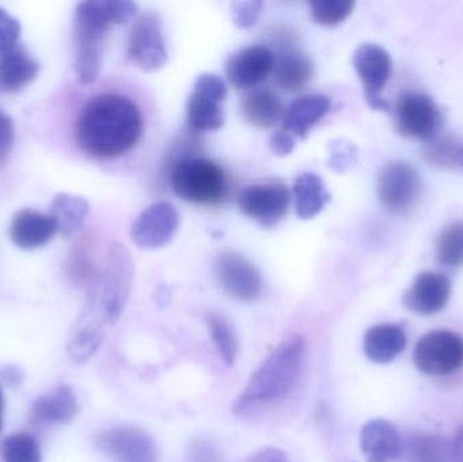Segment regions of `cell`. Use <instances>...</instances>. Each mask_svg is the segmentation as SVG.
<instances>
[{"instance_id":"28","label":"cell","mask_w":463,"mask_h":462,"mask_svg":"<svg viewBox=\"0 0 463 462\" xmlns=\"http://www.w3.org/2000/svg\"><path fill=\"white\" fill-rule=\"evenodd\" d=\"M187 124L197 132H213L224 125L222 102L193 90L187 100Z\"/></svg>"},{"instance_id":"10","label":"cell","mask_w":463,"mask_h":462,"mask_svg":"<svg viewBox=\"0 0 463 462\" xmlns=\"http://www.w3.org/2000/svg\"><path fill=\"white\" fill-rule=\"evenodd\" d=\"M353 62L364 84V98L370 108L388 111L389 103L381 92L385 89L393 71L391 54L383 46L364 43L354 53Z\"/></svg>"},{"instance_id":"18","label":"cell","mask_w":463,"mask_h":462,"mask_svg":"<svg viewBox=\"0 0 463 462\" xmlns=\"http://www.w3.org/2000/svg\"><path fill=\"white\" fill-rule=\"evenodd\" d=\"M275 80L278 86L296 92L305 89L312 80L315 67L312 60L293 43L286 42L274 54Z\"/></svg>"},{"instance_id":"6","label":"cell","mask_w":463,"mask_h":462,"mask_svg":"<svg viewBox=\"0 0 463 462\" xmlns=\"http://www.w3.org/2000/svg\"><path fill=\"white\" fill-rule=\"evenodd\" d=\"M413 363L421 373L449 376L463 365V338L449 330H435L419 339Z\"/></svg>"},{"instance_id":"43","label":"cell","mask_w":463,"mask_h":462,"mask_svg":"<svg viewBox=\"0 0 463 462\" xmlns=\"http://www.w3.org/2000/svg\"><path fill=\"white\" fill-rule=\"evenodd\" d=\"M0 377L7 385H18L22 382V373L15 366H5L0 372Z\"/></svg>"},{"instance_id":"21","label":"cell","mask_w":463,"mask_h":462,"mask_svg":"<svg viewBox=\"0 0 463 462\" xmlns=\"http://www.w3.org/2000/svg\"><path fill=\"white\" fill-rule=\"evenodd\" d=\"M40 73V62L24 48L0 53V94H13L32 83Z\"/></svg>"},{"instance_id":"3","label":"cell","mask_w":463,"mask_h":462,"mask_svg":"<svg viewBox=\"0 0 463 462\" xmlns=\"http://www.w3.org/2000/svg\"><path fill=\"white\" fill-rule=\"evenodd\" d=\"M307 344L299 335L283 339L277 349L253 372L233 404L236 415H247L259 407L277 403L296 390L304 369Z\"/></svg>"},{"instance_id":"19","label":"cell","mask_w":463,"mask_h":462,"mask_svg":"<svg viewBox=\"0 0 463 462\" xmlns=\"http://www.w3.org/2000/svg\"><path fill=\"white\" fill-rule=\"evenodd\" d=\"M56 232V224L49 214L40 213L32 209L18 212L8 230L13 243L24 250L45 246Z\"/></svg>"},{"instance_id":"40","label":"cell","mask_w":463,"mask_h":462,"mask_svg":"<svg viewBox=\"0 0 463 462\" xmlns=\"http://www.w3.org/2000/svg\"><path fill=\"white\" fill-rule=\"evenodd\" d=\"M14 143V125L10 117L0 108V165L5 162Z\"/></svg>"},{"instance_id":"8","label":"cell","mask_w":463,"mask_h":462,"mask_svg":"<svg viewBox=\"0 0 463 462\" xmlns=\"http://www.w3.org/2000/svg\"><path fill=\"white\" fill-rule=\"evenodd\" d=\"M127 53L130 61L146 72L165 67L168 61L167 43L157 14H144L135 22L128 37Z\"/></svg>"},{"instance_id":"11","label":"cell","mask_w":463,"mask_h":462,"mask_svg":"<svg viewBox=\"0 0 463 462\" xmlns=\"http://www.w3.org/2000/svg\"><path fill=\"white\" fill-rule=\"evenodd\" d=\"M237 203L245 216L260 222L264 227H272L288 212L290 193L282 182H263L241 190Z\"/></svg>"},{"instance_id":"46","label":"cell","mask_w":463,"mask_h":462,"mask_svg":"<svg viewBox=\"0 0 463 462\" xmlns=\"http://www.w3.org/2000/svg\"><path fill=\"white\" fill-rule=\"evenodd\" d=\"M3 426V412H0V431H2Z\"/></svg>"},{"instance_id":"31","label":"cell","mask_w":463,"mask_h":462,"mask_svg":"<svg viewBox=\"0 0 463 462\" xmlns=\"http://www.w3.org/2000/svg\"><path fill=\"white\" fill-rule=\"evenodd\" d=\"M438 260L449 268L463 266V220L451 222L438 239Z\"/></svg>"},{"instance_id":"32","label":"cell","mask_w":463,"mask_h":462,"mask_svg":"<svg viewBox=\"0 0 463 462\" xmlns=\"http://www.w3.org/2000/svg\"><path fill=\"white\" fill-rule=\"evenodd\" d=\"M424 156L430 165L443 168H454L462 165L463 146L456 138L440 137L427 141Z\"/></svg>"},{"instance_id":"13","label":"cell","mask_w":463,"mask_h":462,"mask_svg":"<svg viewBox=\"0 0 463 462\" xmlns=\"http://www.w3.org/2000/svg\"><path fill=\"white\" fill-rule=\"evenodd\" d=\"M179 228V213L167 201L152 203L144 209L133 222L130 236L141 249L156 250L165 247Z\"/></svg>"},{"instance_id":"37","label":"cell","mask_w":463,"mask_h":462,"mask_svg":"<svg viewBox=\"0 0 463 462\" xmlns=\"http://www.w3.org/2000/svg\"><path fill=\"white\" fill-rule=\"evenodd\" d=\"M19 35H21L19 22L5 8L0 7V53L15 48Z\"/></svg>"},{"instance_id":"47","label":"cell","mask_w":463,"mask_h":462,"mask_svg":"<svg viewBox=\"0 0 463 462\" xmlns=\"http://www.w3.org/2000/svg\"><path fill=\"white\" fill-rule=\"evenodd\" d=\"M462 165H463V156H462Z\"/></svg>"},{"instance_id":"34","label":"cell","mask_w":463,"mask_h":462,"mask_svg":"<svg viewBox=\"0 0 463 462\" xmlns=\"http://www.w3.org/2000/svg\"><path fill=\"white\" fill-rule=\"evenodd\" d=\"M355 7L353 0H313L310 11L316 24L321 26H336L348 18Z\"/></svg>"},{"instance_id":"14","label":"cell","mask_w":463,"mask_h":462,"mask_svg":"<svg viewBox=\"0 0 463 462\" xmlns=\"http://www.w3.org/2000/svg\"><path fill=\"white\" fill-rule=\"evenodd\" d=\"M97 447L114 462H157V449L148 433L137 428L103 431Z\"/></svg>"},{"instance_id":"39","label":"cell","mask_w":463,"mask_h":462,"mask_svg":"<svg viewBox=\"0 0 463 462\" xmlns=\"http://www.w3.org/2000/svg\"><path fill=\"white\" fill-rule=\"evenodd\" d=\"M189 461L220 462L222 455H220L219 448L213 442L206 438H197L190 442Z\"/></svg>"},{"instance_id":"5","label":"cell","mask_w":463,"mask_h":462,"mask_svg":"<svg viewBox=\"0 0 463 462\" xmlns=\"http://www.w3.org/2000/svg\"><path fill=\"white\" fill-rule=\"evenodd\" d=\"M170 182L178 197L198 205L222 203L228 192L224 170L203 157L179 160L171 171Z\"/></svg>"},{"instance_id":"26","label":"cell","mask_w":463,"mask_h":462,"mask_svg":"<svg viewBox=\"0 0 463 462\" xmlns=\"http://www.w3.org/2000/svg\"><path fill=\"white\" fill-rule=\"evenodd\" d=\"M293 194L297 214L302 220L317 216L331 201V194L326 192L323 179L315 173L301 174L294 184Z\"/></svg>"},{"instance_id":"44","label":"cell","mask_w":463,"mask_h":462,"mask_svg":"<svg viewBox=\"0 0 463 462\" xmlns=\"http://www.w3.org/2000/svg\"><path fill=\"white\" fill-rule=\"evenodd\" d=\"M451 445H453L454 462H463V429L451 439Z\"/></svg>"},{"instance_id":"1","label":"cell","mask_w":463,"mask_h":462,"mask_svg":"<svg viewBox=\"0 0 463 462\" xmlns=\"http://www.w3.org/2000/svg\"><path fill=\"white\" fill-rule=\"evenodd\" d=\"M143 129V114L135 100L127 95L105 92L91 98L81 108L76 138L89 154L113 159L135 148Z\"/></svg>"},{"instance_id":"35","label":"cell","mask_w":463,"mask_h":462,"mask_svg":"<svg viewBox=\"0 0 463 462\" xmlns=\"http://www.w3.org/2000/svg\"><path fill=\"white\" fill-rule=\"evenodd\" d=\"M263 10V2L260 0H245V2H234L231 5L232 18L234 24L240 29H250L255 26Z\"/></svg>"},{"instance_id":"12","label":"cell","mask_w":463,"mask_h":462,"mask_svg":"<svg viewBox=\"0 0 463 462\" xmlns=\"http://www.w3.org/2000/svg\"><path fill=\"white\" fill-rule=\"evenodd\" d=\"M214 273L222 289L239 301L252 303L260 297L263 281L258 269L236 251L220 252L214 260Z\"/></svg>"},{"instance_id":"33","label":"cell","mask_w":463,"mask_h":462,"mask_svg":"<svg viewBox=\"0 0 463 462\" xmlns=\"http://www.w3.org/2000/svg\"><path fill=\"white\" fill-rule=\"evenodd\" d=\"M5 462H43L40 445L30 434H14L2 442Z\"/></svg>"},{"instance_id":"29","label":"cell","mask_w":463,"mask_h":462,"mask_svg":"<svg viewBox=\"0 0 463 462\" xmlns=\"http://www.w3.org/2000/svg\"><path fill=\"white\" fill-rule=\"evenodd\" d=\"M102 341V325L80 315L68 341V354L75 363H86L98 352Z\"/></svg>"},{"instance_id":"9","label":"cell","mask_w":463,"mask_h":462,"mask_svg":"<svg viewBox=\"0 0 463 462\" xmlns=\"http://www.w3.org/2000/svg\"><path fill=\"white\" fill-rule=\"evenodd\" d=\"M421 192L423 182L412 165L393 162L381 171L377 186L378 198L393 213H408L420 200Z\"/></svg>"},{"instance_id":"15","label":"cell","mask_w":463,"mask_h":462,"mask_svg":"<svg viewBox=\"0 0 463 462\" xmlns=\"http://www.w3.org/2000/svg\"><path fill=\"white\" fill-rule=\"evenodd\" d=\"M274 70V52L264 45H250L237 51L228 60V81L239 90L255 89Z\"/></svg>"},{"instance_id":"36","label":"cell","mask_w":463,"mask_h":462,"mask_svg":"<svg viewBox=\"0 0 463 462\" xmlns=\"http://www.w3.org/2000/svg\"><path fill=\"white\" fill-rule=\"evenodd\" d=\"M355 162V148L347 141H334L329 146L328 165L332 170L342 171L348 170Z\"/></svg>"},{"instance_id":"30","label":"cell","mask_w":463,"mask_h":462,"mask_svg":"<svg viewBox=\"0 0 463 462\" xmlns=\"http://www.w3.org/2000/svg\"><path fill=\"white\" fill-rule=\"evenodd\" d=\"M212 341L227 365H233L237 357V339L233 328L222 315L209 312L205 317Z\"/></svg>"},{"instance_id":"17","label":"cell","mask_w":463,"mask_h":462,"mask_svg":"<svg viewBox=\"0 0 463 462\" xmlns=\"http://www.w3.org/2000/svg\"><path fill=\"white\" fill-rule=\"evenodd\" d=\"M361 449L367 462H392L402 452V438L393 423L370 420L361 433Z\"/></svg>"},{"instance_id":"22","label":"cell","mask_w":463,"mask_h":462,"mask_svg":"<svg viewBox=\"0 0 463 462\" xmlns=\"http://www.w3.org/2000/svg\"><path fill=\"white\" fill-rule=\"evenodd\" d=\"M331 100L323 94H307L297 98L283 117V130L294 137L304 138L309 130L328 113Z\"/></svg>"},{"instance_id":"2","label":"cell","mask_w":463,"mask_h":462,"mask_svg":"<svg viewBox=\"0 0 463 462\" xmlns=\"http://www.w3.org/2000/svg\"><path fill=\"white\" fill-rule=\"evenodd\" d=\"M138 5L129 0L79 3L75 15V71L79 80H97L102 68L106 37L111 27L132 21Z\"/></svg>"},{"instance_id":"38","label":"cell","mask_w":463,"mask_h":462,"mask_svg":"<svg viewBox=\"0 0 463 462\" xmlns=\"http://www.w3.org/2000/svg\"><path fill=\"white\" fill-rule=\"evenodd\" d=\"M193 90L214 98V99H219L220 102H222L227 97V86L216 73H203V75L198 76Z\"/></svg>"},{"instance_id":"4","label":"cell","mask_w":463,"mask_h":462,"mask_svg":"<svg viewBox=\"0 0 463 462\" xmlns=\"http://www.w3.org/2000/svg\"><path fill=\"white\" fill-rule=\"evenodd\" d=\"M133 276L135 265L129 251L121 244H111L90 282L86 308L81 316L102 327L116 323L129 297Z\"/></svg>"},{"instance_id":"20","label":"cell","mask_w":463,"mask_h":462,"mask_svg":"<svg viewBox=\"0 0 463 462\" xmlns=\"http://www.w3.org/2000/svg\"><path fill=\"white\" fill-rule=\"evenodd\" d=\"M407 347V334L402 325L385 323L370 328L364 338L366 357L375 363H389Z\"/></svg>"},{"instance_id":"25","label":"cell","mask_w":463,"mask_h":462,"mask_svg":"<svg viewBox=\"0 0 463 462\" xmlns=\"http://www.w3.org/2000/svg\"><path fill=\"white\" fill-rule=\"evenodd\" d=\"M404 462H454L451 439L439 434L415 433L402 439Z\"/></svg>"},{"instance_id":"16","label":"cell","mask_w":463,"mask_h":462,"mask_svg":"<svg viewBox=\"0 0 463 462\" xmlns=\"http://www.w3.org/2000/svg\"><path fill=\"white\" fill-rule=\"evenodd\" d=\"M450 296L451 281L448 276L435 271H423L405 292L402 301L410 311L431 316L446 308Z\"/></svg>"},{"instance_id":"27","label":"cell","mask_w":463,"mask_h":462,"mask_svg":"<svg viewBox=\"0 0 463 462\" xmlns=\"http://www.w3.org/2000/svg\"><path fill=\"white\" fill-rule=\"evenodd\" d=\"M90 213V205L84 198L61 193L53 198L49 216L57 227V232L65 238L75 235L86 222Z\"/></svg>"},{"instance_id":"24","label":"cell","mask_w":463,"mask_h":462,"mask_svg":"<svg viewBox=\"0 0 463 462\" xmlns=\"http://www.w3.org/2000/svg\"><path fill=\"white\" fill-rule=\"evenodd\" d=\"M79 414V403L72 388L60 385L56 390L41 396L33 404V420L43 423L67 425Z\"/></svg>"},{"instance_id":"7","label":"cell","mask_w":463,"mask_h":462,"mask_svg":"<svg viewBox=\"0 0 463 462\" xmlns=\"http://www.w3.org/2000/svg\"><path fill=\"white\" fill-rule=\"evenodd\" d=\"M394 113L397 130L404 137L430 141L437 137L442 127L439 106L424 92L407 91L400 95Z\"/></svg>"},{"instance_id":"45","label":"cell","mask_w":463,"mask_h":462,"mask_svg":"<svg viewBox=\"0 0 463 462\" xmlns=\"http://www.w3.org/2000/svg\"><path fill=\"white\" fill-rule=\"evenodd\" d=\"M3 407H5V401H3L2 388H0V412H3Z\"/></svg>"},{"instance_id":"23","label":"cell","mask_w":463,"mask_h":462,"mask_svg":"<svg viewBox=\"0 0 463 462\" xmlns=\"http://www.w3.org/2000/svg\"><path fill=\"white\" fill-rule=\"evenodd\" d=\"M241 114L248 124L260 129L274 127L285 117V106L275 92L263 87H255L240 102Z\"/></svg>"},{"instance_id":"41","label":"cell","mask_w":463,"mask_h":462,"mask_svg":"<svg viewBox=\"0 0 463 462\" xmlns=\"http://www.w3.org/2000/svg\"><path fill=\"white\" fill-rule=\"evenodd\" d=\"M269 148L278 156H288L296 148V137L286 130H279L269 138Z\"/></svg>"},{"instance_id":"42","label":"cell","mask_w":463,"mask_h":462,"mask_svg":"<svg viewBox=\"0 0 463 462\" xmlns=\"http://www.w3.org/2000/svg\"><path fill=\"white\" fill-rule=\"evenodd\" d=\"M248 462H288V460L282 450L267 448V449L259 450L258 453H255Z\"/></svg>"}]
</instances>
